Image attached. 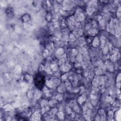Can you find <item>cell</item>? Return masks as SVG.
<instances>
[{
	"label": "cell",
	"instance_id": "obj_1",
	"mask_svg": "<svg viewBox=\"0 0 121 121\" xmlns=\"http://www.w3.org/2000/svg\"><path fill=\"white\" fill-rule=\"evenodd\" d=\"M45 75L43 72H40L37 73L34 78V82L35 86L39 89H42L44 85Z\"/></svg>",
	"mask_w": 121,
	"mask_h": 121
}]
</instances>
